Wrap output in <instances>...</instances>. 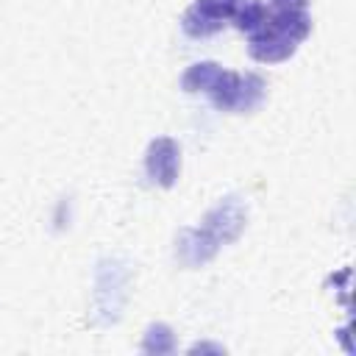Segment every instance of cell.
<instances>
[{
	"instance_id": "cell-1",
	"label": "cell",
	"mask_w": 356,
	"mask_h": 356,
	"mask_svg": "<svg viewBox=\"0 0 356 356\" xmlns=\"http://www.w3.org/2000/svg\"><path fill=\"white\" fill-rule=\"evenodd\" d=\"M312 33V17L306 11H273L264 25L250 33L248 53L261 64L286 61L298 44Z\"/></svg>"
},
{
	"instance_id": "cell-2",
	"label": "cell",
	"mask_w": 356,
	"mask_h": 356,
	"mask_svg": "<svg viewBox=\"0 0 356 356\" xmlns=\"http://www.w3.org/2000/svg\"><path fill=\"white\" fill-rule=\"evenodd\" d=\"M131 286V261L125 256H103L95 267V295H92V323L114 325L122 317Z\"/></svg>"
},
{
	"instance_id": "cell-3",
	"label": "cell",
	"mask_w": 356,
	"mask_h": 356,
	"mask_svg": "<svg viewBox=\"0 0 356 356\" xmlns=\"http://www.w3.org/2000/svg\"><path fill=\"white\" fill-rule=\"evenodd\" d=\"M264 92H267V81L256 72H231V70H222L220 78L214 81V86L206 92L211 97V103L220 108V111H236V114H245V111H253L261 100H264Z\"/></svg>"
},
{
	"instance_id": "cell-4",
	"label": "cell",
	"mask_w": 356,
	"mask_h": 356,
	"mask_svg": "<svg viewBox=\"0 0 356 356\" xmlns=\"http://www.w3.org/2000/svg\"><path fill=\"white\" fill-rule=\"evenodd\" d=\"M248 225V203L239 195L220 197L203 217V228L217 239V245L234 242Z\"/></svg>"
},
{
	"instance_id": "cell-5",
	"label": "cell",
	"mask_w": 356,
	"mask_h": 356,
	"mask_svg": "<svg viewBox=\"0 0 356 356\" xmlns=\"http://www.w3.org/2000/svg\"><path fill=\"white\" fill-rule=\"evenodd\" d=\"M145 172L161 189H170L178 181V172H181V147H178V142L172 136H159V139H153L147 145Z\"/></svg>"
},
{
	"instance_id": "cell-6",
	"label": "cell",
	"mask_w": 356,
	"mask_h": 356,
	"mask_svg": "<svg viewBox=\"0 0 356 356\" xmlns=\"http://www.w3.org/2000/svg\"><path fill=\"white\" fill-rule=\"evenodd\" d=\"M220 245L217 239L200 225V228H181L178 239H175V259L184 267H203L206 261H211L217 256Z\"/></svg>"
},
{
	"instance_id": "cell-7",
	"label": "cell",
	"mask_w": 356,
	"mask_h": 356,
	"mask_svg": "<svg viewBox=\"0 0 356 356\" xmlns=\"http://www.w3.org/2000/svg\"><path fill=\"white\" fill-rule=\"evenodd\" d=\"M222 67L217 61H195L186 67V72L181 75V89L189 92V95H197V92H209L214 86V81L220 78Z\"/></svg>"
},
{
	"instance_id": "cell-8",
	"label": "cell",
	"mask_w": 356,
	"mask_h": 356,
	"mask_svg": "<svg viewBox=\"0 0 356 356\" xmlns=\"http://www.w3.org/2000/svg\"><path fill=\"white\" fill-rule=\"evenodd\" d=\"M267 14L270 11H267V6L261 0H236L234 3V11H231V22L239 31H245V33H256L264 25Z\"/></svg>"
},
{
	"instance_id": "cell-9",
	"label": "cell",
	"mask_w": 356,
	"mask_h": 356,
	"mask_svg": "<svg viewBox=\"0 0 356 356\" xmlns=\"http://www.w3.org/2000/svg\"><path fill=\"white\" fill-rule=\"evenodd\" d=\"M172 348H175V337H172V328L170 325H164V323L147 325L145 339H142V353L161 356V353H172Z\"/></svg>"
},
{
	"instance_id": "cell-10",
	"label": "cell",
	"mask_w": 356,
	"mask_h": 356,
	"mask_svg": "<svg viewBox=\"0 0 356 356\" xmlns=\"http://www.w3.org/2000/svg\"><path fill=\"white\" fill-rule=\"evenodd\" d=\"M234 3H236V0H195L192 8H195L200 17H206V19H211L214 25L222 28V25L231 19Z\"/></svg>"
},
{
	"instance_id": "cell-11",
	"label": "cell",
	"mask_w": 356,
	"mask_h": 356,
	"mask_svg": "<svg viewBox=\"0 0 356 356\" xmlns=\"http://www.w3.org/2000/svg\"><path fill=\"white\" fill-rule=\"evenodd\" d=\"M273 11H306L309 0H270Z\"/></svg>"
}]
</instances>
